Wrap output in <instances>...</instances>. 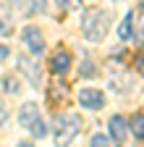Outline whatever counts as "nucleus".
I'll list each match as a JSON object with an SVG mask.
<instances>
[{"label":"nucleus","mask_w":144,"mask_h":147,"mask_svg":"<svg viewBox=\"0 0 144 147\" xmlns=\"http://www.w3.org/2000/svg\"><path fill=\"white\" fill-rule=\"evenodd\" d=\"M50 68L55 71V74H66L71 68V53L68 50H55L52 58H50Z\"/></svg>","instance_id":"5"},{"label":"nucleus","mask_w":144,"mask_h":147,"mask_svg":"<svg viewBox=\"0 0 144 147\" xmlns=\"http://www.w3.org/2000/svg\"><path fill=\"white\" fill-rule=\"evenodd\" d=\"M21 37L26 40V45H29V50H31V53H42V50H45V40H42V32H40L37 26H26V29L21 32Z\"/></svg>","instance_id":"4"},{"label":"nucleus","mask_w":144,"mask_h":147,"mask_svg":"<svg viewBox=\"0 0 144 147\" xmlns=\"http://www.w3.org/2000/svg\"><path fill=\"white\" fill-rule=\"evenodd\" d=\"M45 5H47V0H26L24 11H26V13H42Z\"/></svg>","instance_id":"12"},{"label":"nucleus","mask_w":144,"mask_h":147,"mask_svg":"<svg viewBox=\"0 0 144 147\" xmlns=\"http://www.w3.org/2000/svg\"><path fill=\"white\" fill-rule=\"evenodd\" d=\"M79 129H81V121H79V116H66V118H60V123H58V137H55V142L58 144H68L71 139H74L76 134H79Z\"/></svg>","instance_id":"2"},{"label":"nucleus","mask_w":144,"mask_h":147,"mask_svg":"<svg viewBox=\"0 0 144 147\" xmlns=\"http://www.w3.org/2000/svg\"><path fill=\"white\" fill-rule=\"evenodd\" d=\"M29 131H31V134H34V137H37V139H42V137H45V134H47V126H45V123H42V121H40V118H37V121H34V123H31V126H29Z\"/></svg>","instance_id":"13"},{"label":"nucleus","mask_w":144,"mask_h":147,"mask_svg":"<svg viewBox=\"0 0 144 147\" xmlns=\"http://www.w3.org/2000/svg\"><path fill=\"white\" fill-rule=\"evenodd\" d=\"M47 97H50V102H63V100L68 97V87H66L63 82H50Z\"/></svg>","instance_id":"9"},{"label":"nucleus","mask_w":144,"mask_h":147,"mask_svg":"<svg viewBox=\"0 0 144 147\" xmlns=\"http://www.w3.org/2000/svg\"><path fill=\"white\" fill-rule=\"evenodd\" d=\"M8 58V45H0V63Z\"/></svg>","instance_id":"20"},{"label":"nucleus","mask_w":144,"mask_h":147,"mask_svg":"<svg viewBox=\"0 0 144 147\" xmlns=\"http://www.w3.org/2000/svg\"><path fill=\"white\" fill-rule=\"evenodd\" d=\"M126 131H129L126 118L113 116V118H110V134H113V139H115V142H126Z\"/></svg>","instance_id":"8"},{"label":"nucleus","mask_w":144,"mask_h":147,"mask_svg":"<svg viewBox=\"0 0 144 147\" xmlns=\"http://www.w3.org/2000/svg\"><path fill=\"white\" fill-rule=\"evenodd\" d=\"M84 74H86V76H92V74H94L92 61H81V76H84Z\"/></svg>","instance_id":"17"},{"label":"nucleus","mask_w":144,"mask_h":147,"mask_svg":"<svg viewBox=\"0 0 144 147\" xmlns=\"http://www.w3.org/2000/svg\"><path fill=\"white\" fill-rule=\"evenodd\" d=\"M118 34H121V40H131V37H134V21H131V13H126V18L121 21Z\"/></svg>","instance_id":"10"},{"label":"nucleus","mask_w":144,"mask_h":147,"mask_svg":"<svg viewBox=\"0 0 144 147\" xmlns=\"http://www.w3.org/2000/svg\"><path fill=\"white\" fill-rule=\"evenodd\" d=\"M58 5L63 11H76V8H81V0H58Z\"/></svg>","instance_id":"15"},{"label":"nucleus","mask_w":144,"mask_h":147,"mask_svg":"<svg viewBox=\"0 0 144 147\" xmlns=\"http://www.w3.org/2000/svg\"><path fill=\"white\" fill-rule=\"evenodd\" d=\"M19 68L21 74H26L31 84H40V68H37V61H31L29 55H19Z\"/></svg>","instance_id":"6"},{"label":"nucleus","mask_w":144,"mask_h":147,"mask_svg":"<svg viewBox=\"0 0 144 147\" xmlns=\"http://www.w3.org/2000/svg\"><path fill=\"white\" fill-rule=\"evenodd\" d=\"M107 29H110V13L102 11V8H86L84 11V18H81V32L86 40H92V42H100L105 40V34Z\"/></svg>","instance_id":"1"},{"label":"nucleus","mask_w":144,"mask_h":147,"mask_svg":"<svg viewBox=\"0 0 144 147\" xmlns=\"http://www.w3.org/2000/svg\"><path fill=\"white\" fill-rule=\"evenodd\" d=\"M131 131H134L136 139H144V113H139V116L131 118Z\"/></svg>","instance_id":"11"},{"label":"nucleus","mask_w":144,"mask_h":147,"mask_svg":"<svg viewBox=\"0 0 144 147\" xmlns=\"http://www.w3.org/2000/svg\"><path fill=\"white\" fill-rule=\"evenodd\" d=\"M79 102H81L84 108H89V110H97V108L105 105V95H102L100 89H81Z\"/></svg>","instance_id":"3"},{"label":"nucleus","mask_w":144,"mask_h":147,"mask_svg":"<svg viewBox=\"0 0 144 147\" xmlns=\"http://www.w3.org/2000/svg\"><path fill=\"white\" fill-rule=\"evenodd\" d=\"M40 118V108H37V102H24V108H21V113H19V121H21V126L24 129H29L34 121Z\"/></svg>","instance_id":"7"},{"label":"nucleus","mask_w":144,"mask_h":147,"mask_svg":"<svg viewBox=\"0 0 144 147\" xmlns=\"http://www.w3.org/2000/svg\"><path fill=\"white\" fill-rule=\"evenodd\" d=\"M5 118H8V108L0 105V123H5Z\"/></svg>","instance_id":"19"},{"label":"nucleus","mask_w":144,"mask_h":147,"mask_svg":"<svg viewBox=\"0 0 144 147\" xmlns=\"http://www.w3.org/2000/svg\"><path fill=\"white\" fill-rule=\"evenodd\" d=\"M92 144H94V147H105V144H110V137H105V134H94V137H92Z\"/></svg>","instance_id":"16"},{"label":"nucleus","mask_w":144,"mask_h":147,"mask_svg":"<svg viewBox=\"0 0 144 147\" xmlns=\"http://www.w3.org/2000/svg\"><path fill=\"white\" fill-rule=\"evenodd\" d=\"M3 87H5V92H19V79H16V76H5Z\"/></svg>","instance_id":"14"},{"label":"nucleus","mask_w":144,"mask_h":147,"mask_svg":"<svg viewBox=\"0 0 144 147\" xmlns=\"http://www.w3.org/2000/svg\"><path fill=\"white\" fill-rule=\"evenodd\" d=\"M136 68L144 74V53H139V58H136Z\"/></svg>","instance_id":"18"}]
</instances>
